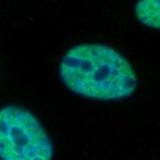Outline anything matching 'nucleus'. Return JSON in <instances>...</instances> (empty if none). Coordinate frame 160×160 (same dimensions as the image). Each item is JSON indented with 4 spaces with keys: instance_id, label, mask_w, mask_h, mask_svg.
Masks as SVG:
<instances>
[{
    "instance_id": "obj_1",
    "label": "nucleus",
    "mask_w": 160,
    "mask_h": 160,
    "mask_svg": "<svg viewBox=\"0 0 160 160\" xmlns=\"http://www.w3.org/2000/svg\"><path fill=\"white\" fill-rule=\"evenodd\" d=\"M60 78L73 92L93 99L131 96L138 79L128 60L104 44H80L69 50L59 66Z\"/></svg>"
},
{
    "instance_id": "obj_2",
    "label": "nucleus",
    "mask_w": 160,
    "mask_h": 160,
    "mask_svg": "<svg viewBox=\"0 0 160 160\" xmlns=\"http://www.w3.org/2000/svg\"><path fill=\"white\" fill-rule=\"evenodd\" d=\"M53 145L39 121L18 106L0 110V160H51Z\"/></svg>"
},
{
    "instance_id": "obj_3",
    "label": "nucleus",
    "mask_w": 160,
    "mask_h": 160,
    "mask_svg": "<svg viewBox=\"0 0 160 160\" xmlns=\"http://www.w3.org/2000/svg\"><path fill=\"white\" fill-rule=\"evenodd\" d=\"M136 16L141 23L160 30V0H143L135 7Z\"/></svg>"
}]
</instances>
